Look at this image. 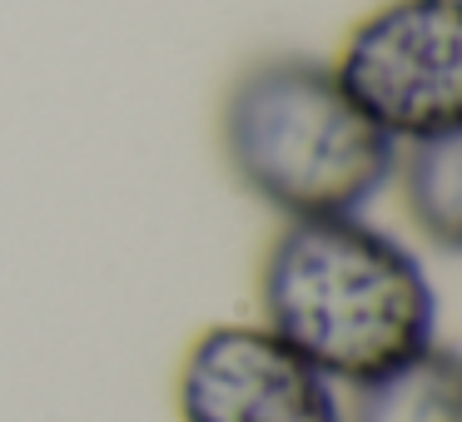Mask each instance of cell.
<instances>
[{"label":"cell","instance_id":"6da1fadb","mask_svg":"<svg viewBox=\"0 0 462 422\" xmlns=\"http://www.w3.org/2000/svg\"><path fill=\"white\" fill-rule=\"evenodd\" d=\"M259 308L263 328L343 388L438 343V293L422 259L363 214L283 219L259 269Z\"/></svg>","mask_w":462,"mask_h":422},{"label":"cell","instance_id":"7a4b0ae2","mask_svg":"<svg viewBox=\"0 0 462 422\" xmlns=\"http://www.w3.org/2000/svg\"><path fill=\"white\" fill-rule=\"evenodd\" d=\"M219 140L234 179L283 219L363 214L398 160V144L358 115L328 60L293 50L234 75Z\"/></svg>","mask_w":462,"mask_h":422},{"label":"cell","instance_id":"3957f363","mask_svg":"<svg viewBox=\"0 0 462 422\" xmlns=\"http://www.w3.org/2000/svg\"><path fill=\"white\" fill-rule=\"evenodd\" d=\"M358 115L393 144L462 130V0H383L328 65Z\"/></svg>","mask_w":462,"mask_h":422},{"label":"cell","instance_id":"277c9868","mask_svg":"<svg viewBox=\"0 0 462 422\" xmlns=\"http://www.w3.org/2000/svg\"><path fill=\"white\" fill-rule=\"evenodd\" d=\"M180 422H343L338 382L263 323H214L180 362Z\"/></svg>","mask_w":462,"mask_h":422},{"label":"cell","instance_id":"5b68a950","mask_svg":"<svg viewBox=\"0 0 462 422\" xmlns=\"http://www.w3.org/2000/svg\"><path fill=\"white\" fill-rule=\"evenodd\" d=\"M343 422H462V368L457 353L432 343L402 368L353 388Z\"/></svg>","mask_w":462,"mask_h":422},{"label":"cell","instance_id":"8992f818","mask_svg":"<svg viewBox=\"0 0 462 422\" xmlns=\"http://www.w3.org/2000/svg\"><path fill=\"white\" fill-rule=\"evenodd\" d=\"M393 179L402 189L418 234L442 253H457L462 243V130L438 140L398 144Z\"/></svg>","mask_w":462,"mask_h":422}]
</instances>
